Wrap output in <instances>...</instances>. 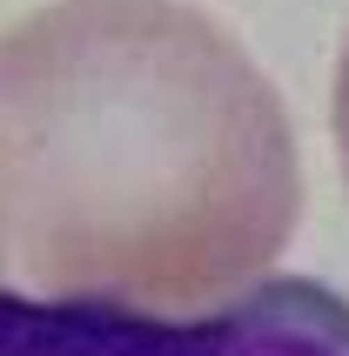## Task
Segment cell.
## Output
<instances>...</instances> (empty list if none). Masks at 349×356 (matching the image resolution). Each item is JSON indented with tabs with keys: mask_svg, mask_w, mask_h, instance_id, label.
<instances>
[{
	"mask_svg": "<svg viewBox=\"0 0 349 356\" xmlns=\"http://www.w3.org/2000/svg\"><path fill=\"white\" fill-rule=\"evenodd\" d=\"M0 356H349V302L275 276L209 316H148L101 296L34 302L0 289Z\"/></svg>",
	"mask_w": 349,
	"mask_h": 356,
	"instance_id": "1",
	"label": "cell"
}]
</instances>
